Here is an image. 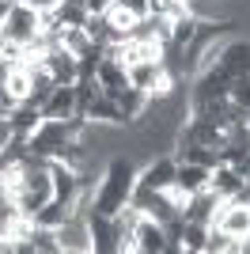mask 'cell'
<instances>
[{
    "instance_id": "6da1fadb",
    "label": "cell",
    "mask_w": 250,
    "mask_h": 254,
    "mask_svg": "<svg viewBox=\"0 0 250 254\" xmlns=\"http://www.w3.org/2000/svg\"><path fill=\"white\" fill-rule=\"evenodd\" d=\"M133 186H136V167H133V159H110V163H106L103 182H99V190H95L91 209H95V212H106V216H118V212L129 205Z\"/></svg>"
},
{
    "instance_id": "7a4b0ae2",
    "label": "cell",
    "mask_w": 250,
    "mask_h": 254,
    "mask_svg": "<svg viewBox=\"0 0 250 254\" xmlns=\"http://www.w3.org/2000/svg\"><path fill=\"white\" fill-rule=\"evenodd\" d=\"M87 232H91V247L95 254H122V235H118V220L106 216V212L87 209Z\"/></svg>"
},
{
    "instance_id": "3957f363",
    "label": "cell",
    "mask_w": 250,
    "mask_h": 254,
    "mask_svg": "<svg viewBox=\"0 0 250 254\" xmlns=\"http://www.w3.org/2000/svg\"><path fill=\"white\" fill-rule=\"evenodd\" d=\"M38 11L27 4V0H19L15 8H11V15L4 19V38H11V42H19V46H27V42H34L38 38Z\"/></svg>"
},
{
    "instance_id": "277c9868",
    "label": "cell",
    "mask_w": 250,
    "mask_h": 254,
    "mask_svg": "<svg viewBox=\"0 0 250 254\" xmlns=\"http://www.w3.org/2000/svg\"><path fill=\"white\" fill-rule=\"evenodd\" d=\"M57 239H61V251H68V254H91L95 251L91 247V232H87V216H83L80 209L57 228Z\"/></svg>"
},
{
    "instance_id": "5b68a950",
    "label": "cell",
    "mask_w": 250,
    "mask_h": 254,
    "mask_svg": "<svg viewBox=\"0 0 250 254\" xmlns=\"http://www.w3.org/2000/svg\"><path fill=\"white\" fill-rule=\"evenodd\" d=\"M228 95H231V76L220 64L197 72V80H193V103H212V99H228Z\"/></svg>"
},
{
    "instance_id": "8992f818",
    "label": "cell",
    "mask_w": 250,
    "mask_h": 254,
    "mask_svg": "<svg viewBox=\"0 0 250 254\" xmlns=\"http://www.w3.org/2000/svg\"><path fill=\"white\" fill-rule=\"evenodd\" d=\"M212 228L235 235V239H250V205H235V201H220Z\"/></svg>"
},
{
    "instance_id": "52a82bcc",
    "label": "cell",
    "mask_w": 250,
    "mask_h": 254,
    "mask_svg": "<svg viewBox=\"0 0 250 254\" xmlns=\"http://www.w3.org/2000/svg\"><path fill=\"white\" fill-rule=\"evenodd\" d=\"M42 64L50 68V76L57 80V84H76V80H80V57H76V53H68L61 42L46 50Z\"/></svg>"
},
{
    "instance_id": "ba28073f",
    "label": "cell",
    "mask_w": 250,
    "mask_h": 254,
    "mask_svg": "<svg viewBox=\"0 0 250 254\" xmlns=\"http://www.w3.org/2000/svg\"><path fill=\"white\" fill-rule=\"evenodd\" d=\"M50 179H53V197L76 209V201H80V175H76V167H68V163H61V159L53 156L50 159Z\"/></svg>"
},
{
    "instance_id": "9c48e42d",
    "label": "cell",
    "mask_w": 250,
    "mask_h": 254,
    "mask_svg": "<svg viewBox=\"0 0 250 254\" xmlns=\"http://www.w3.org/2000/svg\"><path fill=\"white\" fill-rule=\"evenodd\" d=\"M163 247H167V228L156 216H144V212H140V220H136V228H133V251L163 254Z\"/></svg>"
},
{
    "instance_id": "30bf717a",
    "label": "cell",
    "mask_w": 250,
    "mask_h": 254,
    "mask_svg": "<svg viewBox=\"0 0 250 254\" xmlns=\"http://www.w3.org/2000/svg\"><path fill=\"white\" fill-rule=\"evenodd\" d=\"M220 68L231 76V80H239V76H250V38H239V42H224L220 50Z\"/></svg>"
},
{
    "instance_id": "8fae6325",
    "label": "cell",
    "mask_w": 250,
    "mask_h": 254,
    "mask_svg": "<svg viewBox=\"0 0 250 254\" xmlns=\"http://www.w3.org/2000/svg\"><path fill=\"white\" fill-rule=\"evenodd\" d=\"M175 171H178L175 156H156L140 175H136V182H144L152 190H171V186H175Z\"/></svg>"
},
{
    "instance_id": "7c38bea8",
    "label": "cell",
    "mask_w": 250,
    "mask_h": 254,
    "mask_svg": "<svg viewBox=\"0 0 250 254\" xmlns=\"http://www.w3.org/2000/svg\"><path fill=\"white\" fill-rule=\"evenodd\" d=\"M216 209H220V197L205 186V190H197V193H189V197H186L182 216H186V220H197V224H212Z\"/></svg>"
},
{
    "instance_id": "4fadbf2b",
    "label": "cell",
    "mask_w": 250,
    "mask_h": 254,
    "mask_svg": "<svg viewBox=\"0 0 250 254\" xmlns=\"http://www.w3.org/2000/svg\"><path fill=\"white\" fill-rule=\"evenodd\" d=\"M42 114L46 118H72L76 114V84H57L53 87V95L46 99Z\"/></svg>"
},
{
    "instance_id": "5bb4252c",
    "label": "cell",
    "mask_w": 250,
    "mask_h": 254,
    "mask_svg": "<svg viewBox=\"0 0 250 254\" xmlns=\"http://www.w3.org/2000/svg\"><path fill=\"white\" fill-rule=\"evenodd\" d=\"M239 186H243V175L231 167V163H216V167H212V175H208V190L216 193L220 201H228Z\"/></svg>"
},
{
    "instance_id": "9a60e30c",
    "label": "cell",
    "mask_w": 250,
    "mask_h": 254,
    "mask_svg": "<svg viewBox=\"0 0 250 254\" xmlns=\"http://www.w3.org/2000/svg\"><path fill=\"white\" fill-rule=\"evenodd\" d=\"M8 118H11V129H15L19 137H27V140H31V133L42 126V122H46L42 106H34V103H15V106H11V114H8Z\"/></svg>"
},
{
    "instance_id": "2e32d148",
    "label": "cell",
    "mask_w": 250,
    "mask_h": 254,
    "mask_svg": "<svg viewBox=\"0 0 250 254\" xmlns=\"http://www.w3.org/2000/svg\"><path fill=\"white\" fill-rule=\"evenodd\" d=\"M208 175H212V171L201 167V163H178V171H175V190H182L189 197V193H197V190H205V186H208Z\"/></svg>"
},
{
    "instance_id": "e0dca14e",
    "label": "cell",
    "mask_w": 250,
    "mask_h": 254,
    "mask_svg": "<svg viewBox=\"0 0 250 254\" xmlns=\"http://www.w3.org/2000/svg\"><path fill=\"white\" fill-rule=\"evenodd\" d=\"M87 122H95V126H125L122 106H118L110 95H99L91 106H87Z\"/></svg>"
},
{
    "instance_id": "ac0fdd59",
    "label": "cell",
    "mask_w": 250,
    "mask_h": 254,
    "mask_svg": "<svg viewBox=\"0 0 250 254\" xmlns=\"http://www.w3.org/2000/svg\"><path fill=\"white\" fill-rule=\"evenodd\" d=\"M95 76H99L103 91H106V87H129V68H125V64L118 61V57H110V53H106L103 61H99Z\"/></svg>"
},
{
    "instance_id": "d6986e66",
    "label": "cell",
    "mask_w": 250,
    "mask_h": 254,
    "mask_svg": "<svg viewBox=\"0 0 250 254\" xmlns=\"http://www.w3.org/2000/svg\"><path fill=\"white\" fill-rule=\"evenodd\" d=\"M27 243H31V254H61L57 228H42L34 220H31V232H27Z\"/></svg>"
},
{
    "instance_id": "ffe728a7",
    "label": "cell",
    "mask_w": 250,
    "mask_h": 254,
    "mask_svg": "<svg viewBox=\"0 0 250 254\" xmlns=\"http://www.w3.org/2000/svg\"><path fill=\"white\" fill-rule=\"evenodd\" d=\"M72 212H76L72 205H64V201H57V197H50V201L34 212V224H42V228H61Z\"/></svg>"
},
{
    "instance_id": "44dd1931",
    "label": "cell",
    "mask_w": 250,
    "mask_h": 254,
    "mask_svg": "<svg viewBox=\"0 0 250 254\" xmlns=\"http://www.w3.org/2000/svg\"><path fill=\"white\" fill-rule=\"evenodd\" d=\"M205 239H208V224L186 220V228H182V254H205Z\"/></svg>"
},
{
    "instance_id": "7402d4cb",
    "label": "cell",
    "mask_w": 250,
    "mask_h": 254,
    "mask_svg": "<svg viewBox=\"0 0 250 254\" xmlns=\"http://www.w3.org/2000/svg\"><path fill=\"white\" fill-rule=\"evenodd\" d=\"M61 46L68 53H76V57H83V53L95 46V38L83 31V27H64V31H61Z\"/></svg>"
},
{
    "instance_id": "603a6c76",
    "label": "cell",
    "mask_w": 250,
    "mask_h": 254,
    "mask_svg": "<svg viewBox=\"0 0 250 254\" xmlns=\"http://www.w3.org/2000/svg\"><path fill=\"white\" fill-rule=\"evenodd\" d=\"M87 15H91V11L83 8V0H61V4H57V19H61V27H83Z\"/></svg>"
},
{
    "instance_id": "cb8c5ba5",
    "label": "cell",
    "mask_w": 250,
    "mask_h": 254,
    "mask_svg": "<svg viewBox=\"0 0 250 254\" xmlns=\"http://www.w3.org/2000/svg\"><path fill=\"white\" fill-rule=\"evenodd\" d=\"M231 103L243 106L250 114V76H239V80H231Z\"/></svg>"
},
{
    "instance_id": "d4e9b609",
    "label": "cell",
    "mask_w": 250,
    "mask_h": 254,
    "mask_svg": "<svg viewBox=\"0 0 250 254\" xmlns=\"http://www.w3.org/2000/svg\"><path fill=\"white\" fill-rule=\"evenodd\" d=\"M122 11H129V15H136V19H144L148 15V0H114Z\"/></svg>"
},
{
    "instance_id": "484cf974",
    "label": "cell",
    "mask_w": 250,
    "mask_h": 254,
    "mask_svg": "<svg viewBox=\"0 0 250 254\" xmlns=\"http://www.w3.org/2000/svg\"><path fill=\"white\" fill-rule=\"evenodd\" d=\"M15 137V129H11V118L8 114H0V152L8 148V140Z\"/></svg>"
},
{
    "instance_id": "4316f807",
    "label": "cell",
    "mask_w": 250,
    "mask_h": 254,
    "mask_svg": "<svg viewBox=\"0 0 250 254\" xmlns=\"http://www.w3.org/2000/svg\"><path fill=\"white\" fill-rule=\"evenodd\" d=\"M27 4H31L34 11H53L57 4H61V0H27Z\"/></svg>"
},
{
    "instance_id": "83f0119b",
    "label": "cell",
    "mask_w": 250,
    "mask_h": 254,
    "mask_svg": "<svg viewBox=\"0 0 250 254\" xmlns=\"http://www.w3.org/2000/svg\"><path fill=\"white\" fill-rule=\"evenodd\" d=\"M15 4H19V0H0V27H4V19L11 15V8H15Z\"/></svg>"
},
{
    "instance_id": "f1b7e54d",
    "label": "cell",
    "mask_w": 250,
    "mask_h": 254,
    "mask_svg": "<svg viewBox=\"0 0 250 254\" xmlns=\"http://www.w3.org/2000/svg\"><path fill=\"white\" fill-rule=\"evenodd\" d=\"M0 46H4V27H0Z\"/></svg>"
}]
</instances>
